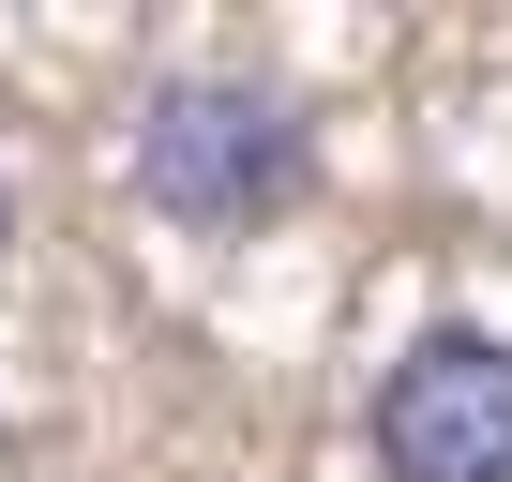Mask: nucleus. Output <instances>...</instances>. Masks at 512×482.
Wrapping results in <instances>:
<instances>
[{
	"label": "nucleus",
	"instance_id": "f257e3e1",
	"mask_svg": "<svg viewBox=\"0 0 512 482\" xmlns=\"http://www.w3.org/2000/svg\"><path fill=\"white\" fill-rule=\"evenodd\" d=\"M317 181V121L272 91V76H166L136 106V196L196 241H241V226H287Z\"/></svg>",
	"mask_w": 512,
	"mask_h": 482
},
{
	"label": "nucleus",
	"instance_id": "f03ea898",
	"mask_svg": "<svg viewBox=\"0 0 512 482\" xmlns=\"http://www.w3.org/2000/svg\"><path fill=\"white\" fill-rule=\"evenodd\" d=\"M362 437H377L392 482H512V332L437 317V332L377 377Z\"/></svg>",
	"mask_w": 512,
	"mask_h": 482
},
{
	"label": "nucleus",
	"instance_id": "7ed1b4c3",
	"mask_svg": "<svg viewBox=\"0 0 512 482\" xmlns=\"http://www.w3.org/2000/svg\"><path fill=\"white\" fill-rule=\"evenodd\" d=\"M0 257H16V181H0Z\"/></svg>",
	"mask_w": 512,
	"mask_h": 482
}]
</instances>
